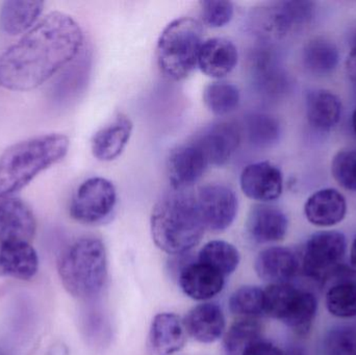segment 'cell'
Masks as SVG:
<instances>
[{
    "label": "cell",
    "mask_w": 356,
    "mask_h": 355,
    "mask_svg": "<svg viewBox=\"0 0 356 355\" xmlns=\"http://www.w3.org/2000/svg\"><path fill=\"white\" fill-rule=\"evenodd\" d=\"M39 270V256L31 243L0 245V276L31 281Z\"/></svg>",
    "instance_id": "23"
},
{
    "label": "cell",
    "mask_w": 356,
    "mask_h": 355,
    "mask_svg": "<svg viewBox=\"0 0 356 355\" xmlns=\"http://www.w3.org/2000/svg\"><path fill=\"white\" fill-rule=\"evenodd\" d=\"M338 281L328 289L325 304L328 312L338 318L356 317V274L339 267L327 279Z\"/></svg>",
    "instance_id": "24"
},
{
    "label": "cell",
    "mask_w": 356,
    "mask_h": 355,
    "mask_svg": "<svg viewBox=\"0 0 356 355\" xmlns=\"http://www.w3.org/2000/svg\"><path fill=\"white\" fill-rule=\"evenodd\" d=\"M79 23L52 12L0 56V85L10 91H31L70 64L81 51Z\"/></svg>",
    "instance_id": "1"
},
{
    "label": "cell",
    "mask_w": 356,
    "mask_h": 355,
    "mask_svg": "<svg viewBox=\"0 0 356 355\" xmlns=\"http://www.w3.org/2000/svg\"><path fill=\"white\" fill-rule=\"evenodd\" d=\"M0 355H13V354H10V352H8V350L6 349V348L1 347V346H0Z\"/></svg>",
    "instance_id": "41"
},
{
    "label": "cell",
    "mask_w": 356,
    "mask_h": 355,
    "mask_svg": "<svg viewBox=\"0 0 356 355\" xmlns=\"http://www.w3.org/2000/svg\"><path fill=\"white\" fill-rule=\"evenodd\" d=\"M325 346L327 355H356V331L350 329L334 331Z\"/></svg>",
    "instance_id": "35"
},
{
    "label": "cell",
    "mask_w": 356,
    "mask_h": 355,
    "mask_svg": "<svg viewBox=\"0 0 356 355\" xmlns=\"http://www.w3.org/2000/svg\"><path fill=\"white\" fill-rule=\"evenodd\" d=\"M341 114L342 102L332 92L316 90L307 95V120L315 129L330 131L338 124Z\"/></svg>",
    "instance_id": "26"
},
{
    "label": "cell",
    "mask_w": 356,
    "mask_h": 355,
    "mask_svg": "<svg viewBox=\"0 0 356 355\" xmlns=\"http://www.w3.org/2000/svg\"><path fill=\"white\" fill-rule=\"evenodd\" d=\"M241 139L242 131L238 125L221 121L203 129L193 142L200 148L209 166L220 167L232 158Z\"/></svg>",
    "instance_id": "11"
},
{
    "label": "cell",
    "mask_w": 356,
    "mask_h": 355,
    "mask_svg": "<svg viewBox=\"0 0 356 355\" xmlns=\"http://www.w3.org/2000/svg\"><path fill=\"white\" fill-rule=\"evenodd\" d=\"M43 8V1H4L0 8V29L8 35H17L29 31L35 26Z\"/></svg>",
    "instance_id": "25"
},
{
    "label": "cell",
    "mask_w": 356,
    "mask_h": 355,
    "mask_svg": "<svg viewBox=\"0 0 356 355\" xmlns=\"http://www.w3.org/2000/svg\"><path fill=\"white\" fill-rule=\"evenodd\" d=\"M236 46L225 38H211L203 42L197 66L207 76L223 79L238 65Z\"/></svg>",
    "instance_id": "20"
},
{
    "label": "cell",
    "mask_w": 356,
    "mask_h": 355,
    "mask_svg": "<svg viewBox=\"0 0 356 355\" xmlns=\"http://www.w3.org/2000/svg\"><path fill=\"white\" fill-rule=\"evenodd\" d=\"M196 200L205 229L221 233L232 226L238 214V202L230 188L220 183L203 185L198 190Z\"/></svg>",
    "instance_id": "10"
},
{
    "label": "cell",
    "mask_w": 356,
    "mask_h": 355,
    "mask_svg": "<svg viewBox=\"0 0 356 355\" xmlns=\"http://www.w3.org/2000/svg\"><path fill=\"white\" fill-rule=\"evenodd\" d=\"M230 313L241 318H257L265 315V292L255 286L236 290L228 300Z\"/></svg>",
    "instance_id": "32"
},
{
    "label": "cell",
    "mask_w": 356,
    "mask_h": 355,
    "mask_svg": "<svg viewBox=\"0 0 356 355\" xmlns=\"http://www.w3.org/2000/svg\"><path fill=\"white\" fill-rule=\"evenodd\" d=\"M346 246V238L339 231L316 233L303 251V272L309 279L325 281L340 267Z\"/></svg>",
    "instance_id": "9"
},
{
    "label": "cell",
    "mask_w": 356,
    "mask_h": 355,
    "mask_svg": "<svg viewBox=\"0 0 356 355\" xmlns=\"http://www.w3.org/2000/svg\"><path fill=\"white\" fill-rule=\"evenodd\" d=\"M305 213L309 222L316 226H334L346 216V198L336 189L320 190L305 202Z\"/></svg>",
    "instance_id": "22"
},
{
    "label": "cell",
    "mask_w": 356,
    "mask_h": 355,
    "mask_svg": "<svg viewBox=\"0 0 356 355\" xmlns=\"http://www.w3.org/2000/svg\"><path fill=\"white\" fill-rule=\"evenodd\" d=\"M347 74L355 85H356V50H350L346 62Z\"/></svg>",
    "instance_id": "37"
},
{
    "label": "cell",
    "mask_w": 356,
    "mask_h": 355,
    "mask_svg": "<svg viewBox=\"0 0 356 355\" xmlns=\"http://www.w3.org/2000/svg\"><path fill=\"white\" fill-rule=\"evenodd\" d=\"M60 283L72 297L94 299L108 279V254L104 242L83 237L73 242L58 261Z\"/></svg>",
    "instance_id": "4"
},
{
    "label": "cell",
    "mask_w": 356,
    "mask_h": 355,
    "mask_svg": "<svg viewBox=\"0 0 356 355\" xmlns=\"http://www.w3.org/2000/svg\"><path fill=\"white\" fill-rule=\"evenodd\" d=\"M265 292V315L284 323L298 336H307L317 314L314 294L289 283L270 285Z\"/></svg>",
    "instance_id": "6"
},
{
    "label": "cell",
    "mask_w": 356,
    "mask_h": 355,
    "mask_svg": "<svg viewBox=\"0 0 356 355\" xmlns=\"http://www.w3.org/2000/svg\"><path fill=\"white\" fill-rule=\"evenodd\" d=\"M201 17L207 26L220 28L234 17V4L224 0H204L200 2Z\"/></svg>",
    "instance_id": "34"
},
{
    "label": "cell",
    "mask_w": 356,
    "mask_h": 355,
    "mask_svg": "<svg viewBox=\"0 0 356 355\" xmlns=\"http://www.w3.org/2000/svg\"><path fill=\"white\" fill-rule=\"evenodd\" d=\"M203 44L201 23L182 17L167 25L156 45V62L161 72L172 81L186 79L198 64Z\"/></svg>",
    "instance_id": "5"
},
{
    "label": "cell",
    "mask_w": 356,
    "mask_h": 355,
    "mask_svg": "<svg viewBox=\"0 0 356 355\" xmlns=\"http://www.w3.org/2000/svg\"><path fill=\"white\" fill-rule=\"evenodd\" d=\"M350 261L351 264L356 268V238L355 241H353V246H351L350 249Z\"/></svg>",
    "instance_id": "38"
},
{
    "label": "cell",
    "mask_w": 356,
    "mask_h": 355,
    "mask_svg": "<svg viewBox=\"0 0 356 355\" xmlns=\"http://www.w3.org/2000/svg\"><path fill=\"white\" fill-rule=\"evenodd\" d=\"M150 231L156 247L171 256L196 247L205 231L196 196L175 191L161 198L152 210Z\"/></svg>",
    "instance_id": "2"
},
{
    "label": "cell",
    "mask_w": 356,
    "mask_h": 355,
    "mask_svg": "<svg viewBox=\"0 0 356 355\" xmlns=\"http://www.w3.org/2000/svg\"><path fill=\"white\" fill-rule=\"evenodd\" d=\"M241 101L240 91L228 81H213L203 90V102L209 112L225 116L234 112Z\"/></svg>",
    "instance_id": "31"
},
{
    "label": "cell",
    "mask_w": 356,
    "mask_h": 355,
    "mask_svg": "<svg viewBox=\"0 0 356 355\" xmlns=\"http://www.w3.org/2000/svg\"><path fill=\"white\" fill-rule=\"evenodd\" d=\"M349 44H350L351 50H356V28L351 33Z\"/></svg>",
    "instance_id": "39"
},
{
    "label": "cell",
    "mask_w": 356,
    "mask_h": 355,
    "mask_svg": "<svg viewBox=\"0 0 356 355\" xmlns=\"http://www.w3.org/2000/svg\"><path fill=\"white\" fill-rule=\"evenodd\" d=\"M70 141L62 133H48L13 144L0 156V198L26 187L42 171L60 162Z\"/></svg>",
    "instance_id": "3"
},
{
    "label": "cell",
    "mask_w": 356,
    "mask_h": 355,
    "mask_svg": "<svg viewBox=\"0 0 356 355\" xmlns=\"http://www.w3.org/2000/svg\"><path fill=\"white\" fill-rule=\"evenodd\" d=\"M240 185L247 197L267 204L282 195L284 177L280 168L272 163H253L241 173Z\"/></svg>",
    "instance_id": "14"
},
{
    "label": "cell",
    "mask_w": 356,
    "mask_h": 355,
    "mask_svg": "<svg viewBox=\"0 0 356 355\" xmlns=\"http://www.w3.org/2000/svg\"><path fill=\"white\" fill-rule=\"evenodd\" d=\"M116 204L115 185L104 177H92L77 188L69 212L81 224H98L111 216Z\"/></svg>",
    "instance_id": "8"
},
{
    "label": "cell",
    "mask_w": 356,
    "mask_h": 355,
    "mask_svg": "<svg viewBox=\"0 0 356 355\" xmlns=\"http://www.w3.org/2000/svg\"><path fill=\"white\" fill-rule=\"evenodd\" d=\"M244 355H286L277 346L270 342L261 340V341L251 346Z\"/></svg>",
    "instance_id": "36"
},
{
    "label": "cell",
    "mask_w": 356,
    "mask_h": 355,
    "mask_svg": "<svg viewBox=\"0 0 356 355\" xmlns=\"http://www.w3.org/2000/svg\"><path fill=\"white\" fill-rule=\"evenodd\" d=\"M241 131L244 133L251 145L257 148H268L280 139V125L270 115L251 113L245 117Z\"/></svg>",
    "instance_id": "30"
},
{
    "label": "cell",
    "mask_w": 356,
    "mask_h": 355,
    "mask_svg": "<svg viewBox=\"0 0 356 355\" xmlns=\"http://www.w3.org/2000/svg\"><path fill=\"white\" fill-rule=\"evenodd\" d=\"M35 231L37 220L26 202L15 196L0 198V245L31 243Z\"/></svg>",
    "instance_id": "12"
},
{
    "label": "cell",
    "mask_w": 356,
    "mask_h": 355,
    "mask_svg": "<svg viewBox=\"0 0 356 355\" xmlns=\"http://www.w3.org/2000/svg\"><path fill=\"white\" fill-rule=\"evenodd\" d=\"M263 327L255 318H241L223 336L224 352L227 355H244L263 340Z\"/></svg>",
    "instance_id": "27"
},
{
    "label": "cell",
    "mask_w": 356,
    "mask_h": 355,
    "mask_svg": "<svg viewBox=\"0 0 356 355\" xmlns=\"http://www.w3.org/2000/svg\"><path fill=\"white\" fill-rule=\"evenodd\" d=\"M313 12L314 4L309 1L274 2L254 8L249 26L259 39L282 40L309 23Z\"/></svg>",
    "instance_id": "7"
},
{
    "label": "cell",
    "mask_w": 356,
    "mask_h": 355,
    "mask_svg": "<svg viewBox=\"0 0 356 355\" xmlns=\"http://www.w3.org/2000/svg\"><path fill=\"white\" fill-rule=\"evenodd\" d=\"M353 129H355V131L356 133V108L355 110V112H353Z\"/></svg>",
    "instance_id": "40"
},
{
    "label": "cell",
    "mask_w": 356,
    "mask_h": 355,
    "mask_svg": "<svg viewBox=\"0 0 356 355\" xmlns=\"http://www.w3.org/2000/svg\"><path fill=\"white\" fill-rule=\"evenodd\" d=\"M296 254L286 247L273 246L259 252L255 258L254 270L261 281L275 283H289L299 271Z\"/></svg>",
    "instance_id": "19"
},
{
    "label": "cell",
    "mask_w": 356,
    "mask_h": 355,
    "mask_svg": "<svg viewBox=\"0 0 356 355\" xmlns=\"http://www.w3.org/2000/svg\"><path fill=\"white\" fill-rule=\"evenodd\" d=\"M289 221L280 208L261 204L253 206L246 221L248 237L257 244L282 241L288 231Z\"/></svg>",
    "instance_id": "16"
},
{
    "label": "cell",
    "mask_w": 356,
    "mask_h": 355,
    "mask_svg": "<svg viewBox=\"0 0 356 355\" xmlns=\"http://www.w3.org/2000/svg\"><path fill=\"white\" fill-rule=\"evenodd\" d=\"M134 125L131 119L123 114L97 131L92 139L93 156L102 162H112L121 156L129 144Z\"/></svg>",
    "instance_id": "21"
},
{
    "label": "cell",
    "mask_w": 356,
    "mask_h": 355,
    "mask_svg": "<svg viewBox=\"0 0 356 355\" xmlns=\"http://www.w3.org/2000/svg\"><path fill=\"white\" fill-rule=\"evenodd\" d=\"M209 166L204 154L194 142L177 146L167 160L169 181L175 191H186L202 177Z\"/></svg>",
    "instance_id": "13"
},
{
    "label": "cell",
    "mask_w": 356,
    "mask_h": 355,
    "mask_svg": "<svg viewBox=\"0 0 356 355\" xmlns=\"http://www.w3.org/2000/svg\"><path fill=\"white\" fill-rule=\"evenodd\" d=\"M197 261L215 269L226 277L236 272L241 258L238 250L232 244L221 240H213L201 248Z\"/></svg>",
    "instance_id": "29"
},
{
    "label": "cell",
    "mask_w": 356,
    "mask_h": 355,
    "mask_svg": "<svg viewBox=\"0 0 356 355\" xmlns=\"http://www.w3.org/2000/svg\"><path fill=\"white\" fill-rule=\"evenodd\" d=\"M182 320L188 336L198 343H215L223 338L226 331L223 311L211 302L195 306Z\"/></svg>",
    "instance_id": "18"
},
{
    "label": "cell",
    "mask_w": 356,
    "mask_h": 355,
    "mask_svg": "<svg viewBox=\"0 0 356 355\" xmlns=\"http://www.w3.org/2000/svg\"><path fill=\"white\" fill-rule=\"evenodd\" d=\"M332 173L341 187L356 192V149L338 152L332 160Z\"/></svg>",
    "instance_id": "33"
},
{
    "label": "cell",
    "mask_w": 356,
    "mask_h": 355,
    "mask_svg": "<svg viewBox=\"0 0 356 355\" xmlns=\"http://www.w3.org/2000/svg\"><path fill=\"white\" fill-rule=\"evenodd\" d=\"M303 62L313 74H330L339 63L338 47L326 38H314L303 49Z\"/></svg>",
    "instance_id": "28"
},
{
    "label": "cell",
    "mask_w": 356,
    "mask_h": 355,
    "mask_svg": "<svg viewBox=\"0 0 356 355\" xmlns=\"http://www.w3.org/2000/svg\"><path fill=\"white\" fill-rule=\"evenodd\" d=\"M184 320L173 313H160L152 319L148 333L147 347L152 355H172L186 343Z\"/></svg>",
    "instance_id": "15"
},
{
    "label": "cell",
    "mask_w": 356,
    "mask_h": 355,
    "mask_svg": "<svg viewBox=\"0 0 356 355\" xmlns=\"http://www.w3.org/2000/svg\"><path fill=\"white\" fill-rule=\"evenodd\" d=\"M178 283L184 295L197 302H207L221 293L225 277L202 263L194 262L180 270Z\"/></svg>",
    "instance_id": "17"
}]
</instances>
